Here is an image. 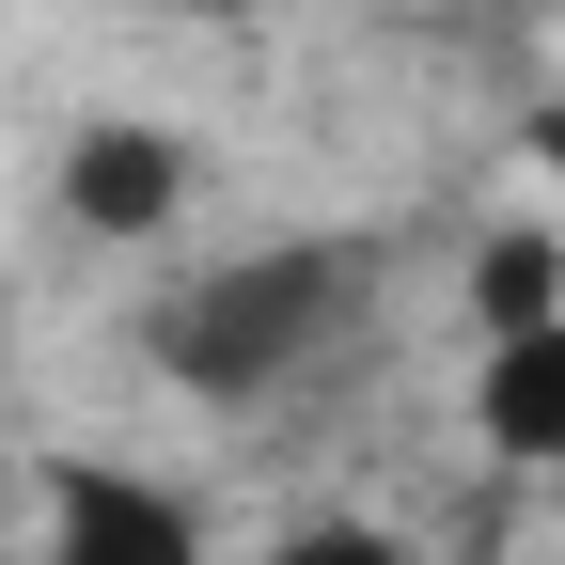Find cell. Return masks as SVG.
I'll return each mask as SVG.
<instances>
[{
  "label": "cell",
  "mask_w": 565,
  "mask_h": 565,
  "mask_svg": "<svg viewBox=\"0 0 565 565\" xmlns=\"http://www.w3.org/2000/svg\"><path fill=\"white\" fill-rule=\"evenodd\" d=\"M345 315H362V252H345V236H299V252H236V267L173 282V299L141 315V345H158V377H189V393L236 408V393H282Z\"/></svg>",
  "instance_id": "1"
},
{
  "label": "cell",
  "mask_w": 565,
  "mask_h": 565,
  "mask_svg": "<svg viewBox=\"0 0 565 565\" xmlns=\"http://www.w3.org/2000/svg\"><path fill=\"white\" fill-rule=\"evenodd\" d=\"M47 565H204V519L173 487H141V471L63 456L47 471Z\"/></svg>",
  "instance_id": "2"
},
{
  "label": "cell",
  "mask_w": 565,
  "mask_h": 565,
  "mask_svg": "<svg viewBox=\"0 0 565 565\" xmlns=\"http://www.w3.org/2000/svg\"><path fill=\"white\" fill-rule=\"evenodd\" d=\"M189 204V141L173 126H79L63 141V221L79 236H173Z\"/></svg>",
  "instance_id": "3"
},
{
  "label": "cell",
  "mask_w": 565,
  "mask_h": 565,
  "mask_svg": "<svg viewBox=\"0 0 565 565\" xmlns=\"http://www.w3.org/2000/svg\"><path fill=\"white\" fill-rule=\"evenodd\" d=\"M471 424H487V456H503V471H565V315L487 345V377H471Z\"/></svg>",
  "instance_id": "4"
},
{
  "label": "cell",
  "mask_w": 565,
  "mask_h": 565,
  "mask_svg": "<svg viewBox=\"0 0 565 565\" xmlns=\"http://www.w3.org/2000/svg\"><path fill=\"white\" fill-rule=\"evenodd\" d=\"M471 315H487V345H503V330H550L565 315V236H534V221L487 236L471 252Z\"/></svg>",
  "instance_id": "5"
},
{
  "label": "cell",
  "mask_w": 565,
  "mask_h": 565,
  "mask_svg": "<svg viewBox=\"0 0 565 565\" xmlns=\"http://www.w3.org/2000/svg\"><path fill=\"white\" fill-rule=\"evenodd\" d=\"M267 565H408V534H377V519H299Z\"/></svg>",
  "instance_id": "6"
},
{
  "label": "cell",
  "mask_w": 565,
  "mask_h": 565,
  "mask_svg": "<svg viewBox=\"0 0 565 565\" xmlns=\"http://www.w3.org/2000/svg\"><path fill=\"white\" fill-rule=\"evenodd\" d=\"M534 158H550V173H565V79H550V110H534Z\"/></svg>",
  "instance_id": "7"
},
{
  "label": "cell",
  "mask_w": 565,
  "mask_h": 565,
  "mask_svg": "<svg viewBox=\"0 0 565 565\" xmlns=\"http://www.w3.org/2000/svg\"><path fill=\"white\" fill-rule=\"evenodd\" d=\"M189 17H252V0H189Z\"/></svg>",
  "instance_id": "8"
}]
</instances>
